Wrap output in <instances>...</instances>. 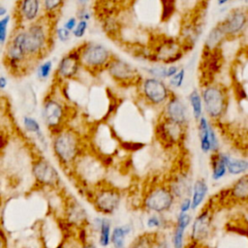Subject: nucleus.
<instances>
[{"instance_id":"nucleus-22","label":"nucleus","mask_w":248,"mask_h":248,"mask_svg":"<svg viewBox=\"0 0 248 248\" xmlns=\"http://www.w3.org/2000/svg\"><path fill=\"white\" fill-rule=\"evenodd\" d=\"M208 191L207 183L204 179L199 178L193 184V191L191 195L192 210H196L203 202Z\"/></svg>"},{"instance_id":"nucleus-43","label":"nucleus","mask_w":248,"mask_h":248,"mask_svg":"<svg viewBox=\"0 0 248 248\" xmlns=\"http://www.w3.org/2000/svg\"><path fill=\"white\" fill-rule=\"evenodd\" d=\"M7 84H8L7 78L4 76H1V78H0V88L4 89L7 86Z\"/></svg>"},{"instance_id":"nucleus-16","label":"nucleus","mask_w":248,"mask_h":248,"mask_svg":"<svg viewBox=\"0 0 248 248\" xmlns=\"http://www.w3.org/2000/svg\"><path fill=\"white\" fill-rule=\"evenodd\" d=\"M211 211L208 206L204 207L193 221L190 238L194 243H200L207 238L211 229Z\"/></svg>"},{"instance_id":"nucleus-4","label":"nucleus","mask_w":248,"mask_h":248,"mask_svg":"<svg viewBox=\"0 0 248 248\" xmlns=\"http://www.w3.org/2000/svg\"><path fill=\"white\" fill-rule=\"evenodd\" d=\"M49 34L44 24L36 20L25 30V47L29 60H40L46 53Z\"/></svg>"},{"instance_id":"nucleus-29","label":"nucleus","mask_w":248,"mask_h":248,"mask_svg":"<svg viewBox=\"0 0 248 248\" xmlns=\"http://www.w3.org/2000/svg\"><path fill=\"white\" fill-rule=\"evenodd\" d=\"M158 232H144L138 235L129 248H152Z\"/></svg>"},{"instance_id":"nucleus-21","label":"nucleus","mask_w":248,"mask_h":248,"mask_svg":"<svg viewBox=\"0 0 248 248\" xmlns=\"http://www.w3.org/2000/svg\"><path fill=\"white\" fill-rule=\"evenodd\" d=\"M211 177L213 180L217 181L221 178H223L227 171V164L225 159V153L215 152L211 155Z\"/></svg>"},{"instance_id":"nucleus-31","label":"nucleus","mask_w":248,"mask_h":248,"mask_svg":"<svg viewBox=\"0 0 248 248\" xmlns=\"http://www.w3.org/2000/svg\"><path fill=\"white\" fill-rule=\"evenodd\" d=\"M64 0H42L43 8L48 15H55L63 5Z\"/></svg>"},{"instance_id":"nucleus-44","label":"nucleus","mask_w":248,"mask_h":248,"mask_svg":"<svg viewBox=\"0 0 248 248\" xmlns=\"http://www.w3.org/2000/svg\"><path fill=\"white\" fill-rule=\"evenodd\" d=\"M80 248H96V246L93 243H84Z\"/></svg>"},{"instance_id":"nucleus-24","label":"nucleus","mask_w":248,"mask_h":248,"mask_svg":"<svg viewBox=\"0 0 248 248\" xmlns=\"http://www.w3.org/2000/svg\"><path fill=\"white\" fill-rule=\"evenodd\" d=\"M230 195L237 201H248V174H244L230 189Z\"/></svg>"},{"instance_id":"nucleus-12","label":"nucleus","mask_w":248,"mask_h":248,"mask_svg":"<svg viewBox=\"0 0 248 248\" xmlns=\"http://www.w3.org/2000/svg\"><path fill=\"white\" fill-rule=\"evenodd\" d=\"M111 78L120 85L140 84L142 81L140 73L129 63L114 58L108 68Z\"/></svg>"},{"instance_id":"nucleus-27","label":"nucleus","mask_w":248,"mask_h":248,"mask_svg":"<svg viewBox=\"0 0 248 248\" xmlns=\"http://www.w3.org/2000/svg\"><path fill=\"white\" fill-rule=\"evenodd\" d=\"M228 172L232 175L244 173L248 170V161L244 159H234L228 154H225Z\"/></svg>"},{"instance_id":"nucleus-8","label":"nucleus","mask_w":248,"mask_h":248,"mask_svg":"<svg viewBox=\"0 0 248 248\" xmlns=\"http://www.w3.org/2000/svg\"><path fill=\"white\" fill-rule=\"evenodd\" d=\"M140 85L144 101L153 107L165 106L172 93L162 79L153 77L142 79Z\"/></svg>"},{"instance_id":"nucleus-48","label":"nucleus","mask_w":248,"mask_h":248,"mask_svg":"<svg viewBox=\"0 0 248 248\" xmlns=\"http://www.w3.org/2000/svg\"><path fill=\"white\" fill-rule=\"evenodd\" d=\"M56 248H63V246H62V245H59V246H57Z\"/></svg>"},{"instance_id":"nucleus-5","label":"nucleus","mask_w":248,"mask_h":248,"mask_svg":"<svg viewBox=\"0 0 248 248\" xmlns=\"http://www.w3.org/2000/svg\"><path fill=\"white\" fill-rule=\"evenodd\" d=\"M115 58L104 46L85 43L81 52V65L92 74L108 70L111 61Z\"/></svg>"},{"instance_id":"nucleus-35","label":"nucleus","mask_w":248,"mask_h":248,"mask_svg":"<svg viewBox=\"0 0 248 248\" xmlns=\"http://www.w3.org/2000/svg\"><path fill=\"white\" fill-rule=\"evenodd\" d=\"M10 18H11V16L9 15H7L4 17H2L1 20H0V43H1L2 46L6 42L7 28H8V24H9Z\"/></svg>"},{"instance_id":"nucleus-40","label":"nucleus","mask_w":248,"mask_h":248,"mask_svg":"<svg viewBox=\"0 0 248 248\" xmlns=\"http://www.w3.org/2000/svg\"><path fill=\"white\" fill-rule=\"evenodd\" d=\"M71 32L70 30H68L67 28L65 27H62V28H58L57 31H56V35L58 37V39L62 42H67L68 40H70L71 38Z\"/></svg>"},{"instance_id":"nucleus-34","label":"nucleus","mask_w":248,"mask_h":248,"mask_svg":"<svg viewBox=\"0 0 248 248\" xmlns=\"http://www.w3.org/2000/svg\"><path fill=\"white\" fill-rule=\"evenodd\" d=\"M184 77H185V70L184 69H180L173 77H171L170 78V85L173 88H179L184 80Z\"/></svg>"},{"instance_id":"nucleus-17","label":"nucleus","mask_w":248,"mask_h":248,"mask_svg":"<svg viewBox=\"0 0 248 248\" xmlns=\"http://www.w3.org/2000/svg\"><path fill=\"white\" fill-rule=\"evenodd\" d=\"M65 214L68 223L73 226L81 227L87 222V212L85 208L74 197L68 198Z\"/></svg>"},{"instance_id":"nucleus-46","label":"nucleus","mask_w":248,"mask_h":248,"mask_svg":"<svg viewBox=\"0 0 248 248\" xmlns=\"http://www.w3.org/2000/svg\"><path fill=\"white\" fill-rule=\"evenodd\" d=\"M228 1H229V0H217V3H218L219 5H224V4H226Z\"/></svg>"},{"instance_id":"nucleus-9","label":"nucleus","mask_w":248,"mask_h":248,"mask_svg":"<svg viewBox=\"0 0 248 248\" xmlns=\"http://www.w3.org/2000/svg\"><path fill=\"white\" fill-rule=\"evenodd\" d=\"M186 126L173 122L163 115L158 119L156 125V136L158 140L168 147L177 146L185 138Z\"/></svg>"},{"instance_id":"nucleus-10","label":"nucleus","mask_w":248,"mask_h":248,"mask_svg":"<svg viewBox=\"0 0 248 248\" xmlns=\"http://www.w3.org/2000/svg\"><path fill=\"white\" fill-rule=\"evenodd\" d=\"M203 108L206 115L211 119L220 118L227 108L224 90L218 85H207L202 92Z\"/></svg>"},{"instance_id":"nucleus-30","label":"nucleus","mask_w":248,"mask_h":248,"mask_svg":"<svg viewBox=\"0 0 248 248\" xmlns=\"http://www.w3.org/2000/svg\"><path fill=\"white\" fill-rule=\"evenodd\" d=\"M225 36H226V33L222 29L221 25L218 24L208 34L206 42H205V48H207L209 50L215 48L220 44V42L223 40V38Z\"/></svg>"},{"instance_id":"nucleus-39","label":"nucleus","mask_w":248,"mask_h":248,"mask_svg":"<svg viewBox=\"0 0 248 248\" xmlns=\"http://www.w3.org/2000/svg\"><path fill=\"white\" fill-rule=\"evenodd\" d=\"M152 248H170V244L164 235H160L159 233H157Z\"/></svg>"},{"instance_id":"nucleus-7","label":"nucleus","mask_w":248,"mask_h":248,"mask_svg":"<svg viewBox=\"0 0 248 248\" xmlns=\"http://www.w3.org/2000/svg\"><path fill=\"white\" fill-rule=\"evenodd\" d=\"M92 203L95 209L103 215H112L121 202L120 192L109 185H100L92 195Z\"/></svg>"},{"instance_id":"nucleus-33","label":"nucleus","mask_w":248,"mask_h":248,"mask_svg":"<svg viewBox=\"0 0 248 248\" xmlns=\"http://www.w3.org/2000/svg\"><path fill=\"white\" fill-rule=\"evenodd\" d=\"M51 70H52V62L50 60H47L46 62H44L39 68H38V78L42 80H45L46 79L50 73H51Z\"/></svg>"},{"instance_id":"nucleus-19","label":"nucleus","mask_w":248,"mask_h":248,"mask_svg":"<svg viewBox=\"0 0 248 248\" xmlns=\"http://www.w3.org/2000/svg\"><path fill=\"white\" fill-rule=\"evenodd\" d=\"M192 217L188 213L179 212L176 218L172 232V247L173 248H183L184 247V235L187 228L191 224Z\"/></svg>"},{"instance_id":"nucleus-47","label":"nucleus","mask_w":248,"mask_h":248,"mask_svg":"<svg viewBox=\"0 0 248 248\" xmlns=\"http://www.w3.org/2000/svg\"><path fill=\"white\" fill-rule=\"evenodd\" d=\"M89 0H78V3L81 5H85Z\"/></svg>"},{"instance_id":"nucleus-11","label":"nucleus","mask_w":248,"mask_h":248,"mask_svg":"<svg viewBox=\"0 0 248 248\" xmlns=\"http://www.w3.org/2000/svg\"><path fill=\"white\" fill-rule=\"evenodd\" d=\"M32 173L35 182L40 186L57 187L61 178L57 170L45 157L39 156L32 163Z\"/></svg>"},{"instance_id":"nucleus-23","label":"nucleus","mask_w":248,"mask_h":248,"mask_svg":"<svg viewBox=\"0 0 248 248\" xmlns=\"http://www.w3.org/2000/svg\"><path fill=\"white\" fill-rule=\"evenodd\" d=\"M22 123H23L24 129L28 133L34 134L36 136V138L38 139L39 142L41 144H43L44 146H46V136L44 135V133L41 129V125L36 118H34L33 116H30V115H24L22 117Z\"/></svg>"},{"instance_id":"nucleus-42","label":"nucleus","mask_w":248,"mask_h":248,"mask_svg":"<svg viewBox=\"0 0 248 248\" xmlns=\"http://www.w3.org/2000/svg\"><path fill=\"white\" fill-rule=\"evenodd\" d=\"M180 69L177 66H170L167 69V78H170L171 77H173Z\"/></svg>"},{"instance_id":"nucleus-15","label":"nucleus","mask_w":248,"mask_h":248,"mask_svg":"<svg viewBox=\"0 0 248 248\" xmlns=\"http://www.w3.org/2000/svg\"><path fill=\"white\" fill-rule=\"evenodd\" d=\"M198 131H199V139H200V146L203 153L208 152H218L219 149V141L216 136V133L208 122L205 116H202L198 120Z\"/></svg>"},{"instance_id":"nucleus-49","label":"nucleus","mask_w":248,"mask_h":248,"mask_svg":"<svg viewBox=\"0 0 248 248\" xmlns=\"http://www.w3.org/2000/svg\"><path fill=\"white\" fill-rule=\"evenodd\" d=\"M244 1H245V2H246V3H248V0H244Z\"/></svg>"},{"instance_id":"nucleus-41","label":"nucleus","mask_w":248,"mask_h":248,"mask_svg":"<svg viewBox=\"0 0 248 248\" xmlns=\"http://www.w3.org/2000/svg\"><path fill=\"white\" fill-rule=\"evenodd\" d=\"M77 26V20L75 17H70L64 24V27L70 31H74Z\"/></svg>"},{"instance_id":"nucleus-45","label":"nucleus","mask_w":248,"mask_h":248,"mask_svg":"<svg viewBox=\"0 0 248 248\" xmlns=\"http://www.w3.org/2000/svg\"><path fill=\"white\" fill-rule=\"evenodd\" d=\"M6 12H7V10H6L4 7H0V16H4V15L6 14Z\"/></svg>"},{"instance_id":"nucleus-26","label":"nucleus","mask_w":248,"mask_h":248,"mask_svg":"<svg viewBox=\"0 0 248 248\" xmlns=\"http://www.w3.org/2000/svg\"><path fill=\"white\" fill-rule=\"evenodd\" d=\"M132 232V227L130 225L116 226L112 229L110 243L113 248H124L127 235Z\"/></svg>"},{"instance_id":"nucleus-2","label":"nucleus","mask_w":248,"mask_h":248,"mask_svg":"<svg viewBox=\"0 0 248 248\" xmlns=\"http://www.w3.org/2000/svg\"><path fill=\"white\" fill-rule=\"evenodd\" d=\"M28 60L25 47V30H19L11 37L7 44L4 53V63L10 72L16 75L25 68Z\"/></svg>"},{"instance_id":"nucleus-36","label":"nucleus","mask_w":248,"mask_h":248,"mask_svg":"<svg viewBox=\"0 0 248 248\" xmlns=\"http://www.w3.org/2000/svg\"><path fill=\"white\" fill-rule=\"evenodd\" d=\"M167 67L164 66H155L152 68H149L147 72L153 77L157 78H167Z\"/></svg>"},{"instance_id":"nucleus-32","label":"nucleus","mask_w":248,"mask_h":248,"mask_svg":"<svg viewBox=\"0 0 248 248\" xmlns=\"http://www.w3.org/2000/svg\"><path fill=\"white\" fill-rule=\"evenodd\" d=\"M165 226V220L163 217L160 216V214L152 213L147 219H146V227L151 230L155 229H161Z\"/></svg>"},{"instance_id":"nucleus-37","label":"nucleus","mask_w":248,"mask_h":248,"mask_svg":"<svg viewBox=\"0 0 248 248\" xmlns=\"http://www.w3.org/2000/svg\"><path fill=\"white\" fill-rule=\"evenodd\" d=\"M87 25H88V24H87V20H86V19H81V20L77 24L75 30L73 31L74 36L77 37V38H81V37L84 35V33H85L86 29H87Z\"/></svg>"},{"instance_id":"nucleus-20","label":"nucleus","mask_w":248,"mask_h":248,"mask_svg":"<svg viewBox=\"0 0 248 248\" xmlns=\"http://www.w3.org/2000/svg\"><path fill=\"white\" fill-rule=\"evenodd\" d=\"M42 0H21L19 3V14L24 21L34 22L37 20L40 13V4Z\"/></svg>"},{"instance_id":"nucleus-14","label":"nucleus","mask_w":248,"mask_h":248,"mask_svg":"<svg viewBox=\"0 0 248 248\" xmlns=\"http://www.w3.org/2000/svg\"><path fill=\"white\" fill-rule=\"evenodd\" d=\"M188 114V108L185 103L177 95L171 93L170 99L164 106L161 115L173 122L187 126Z\"/></svg>"},{"instance_id":"nucleus-1","label":"nucleus","mask_w":248,"mask_h":248,"mask_svg":"<svg viewBox=\"0 0 248 248\" xmlns=\"http://www.w3.org/2000/svg\"><path fill=\"white\" fill-rule=\"evenodd\" d=\"M51 148L56 160L64 169H72L85 153L79 134L73 128L64 127L51 135Z\"/></svg>"},{"instance_id":"nucleus-3","label":"nucleus","mask_w":248,"mask_h":248,"mask_svg":"<svg viewBox=\"0 0 248 248\" xmlns=\"http://www.w3.org/2000/svg\"><path fill=\"white\" fill-rule=\"evenodd\" d=\"M174 201L175 196L169 184H160L146 191L142 199V206L148 212L163 214L172 207Z\"/></svg>"},{"instance_id":"nucleus-28","label":"nucleus","mask_w":248,"mask_h":248,"mask_svg":"<svg viewBox=\"0 0 248 248\" xmlns=\"http://www.w3.org/2000/svg\"><path fill=\"white\" fill-rule=\"evenodd\" d=\"M189 104L192 108V113L196 121H198L202 116V108H203V103L202 95L199 93L198 90L194 89L188 97Z\"/></svg>"},{"instance_id":"nucleus-13","label":"nucleus","mask_w":248,"mask_h":248,"mask_svg":"<svg viewBox=\"0 0 248 248\" xmlns=\"http://www.w3.org/2000/svg\"><path fill=\"white\" fill-rule=\"evenodd\" d=\"M85 43L76 46L71 51L66 53L60 60L55 76L60 80L71 79L76 77L81 65V52Z\"/></svg>"},{"instance_id":"nucleus-25","label":"nucleus","mask_w":248,"mask_h":248,"mask_svg":"<svg viewBox=\"0 0 248 248\" xmlns=\"http://www.w3.org/2000/svg\"><path fill=\"white\" fill-rule=\"evenodd\" d=\"M99 228V244L101 247H108L111 238V224L108 218L100 217L96 219Z\"/></svg>"},{"instance_id":"nucleus-6","label":"nucleus","mask_w":248,"mask_h":248,"mask_svg":"<svg viewBox=\"0 0 248 248\" xmlns=\"http://www.w3.org/2000/svg\"><path fill=\"white\" fill-rule=\"evenodd\" d=\"M42 117L50 135H53L65 127L67 109L58 99L47 96L43 103Z\"/></svg>"},{"instance_id":"nucleus-38","label":"nucleus","mask_w":248,"mask_h":248,"mask_svg":"<svg viewBox=\"0 0 248 248\" xmlns=\"http://www.w3.org/2000/svg\"><path fill=\"white\" fill-rule=\"evenodd\" d=\"M190 210H192V201L191 197H187L181 200L179 204V212L182 213H188Z\"/></svg>"},{"instance_id":"nucleus-18","label":"nucleus","mask_w":248,"mask_h":248,"mask_svg":"<svg viewBox=\"0 0 248 248\" xmlns=\"http://www.w3.org/2000/svg\"><path fill=\"white\" fill-rule=\"evenodd\" d=\"M246 23V15L239 10L232 11L220 23L226 35H235L242 30Z\"/></svg>"}]
</instances>
